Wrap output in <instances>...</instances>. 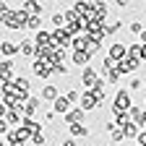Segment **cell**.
Returning <instances> with one entry per match:
<instances>
[{"mask_svg": "<svg viewBox=\"0 0 146 146\" xmlns=\"http://www.w3.org/2000/svg\"><path fill=\"white\" fill-rule=\"evenodd\" d=\"M81 117H84V110H81V107H76V110H68V112H65V120H68L70 125H73V123H78Z\"/></svg>", "mask_w": 146, "mask_h": 146, "instance_id": "cell-10", "label": "cell"}, {"mask_svg": "<svg viewBox=\"0 0 146 146\" xmlns=\"http://www.w3.org/2000/svg\"><path fill=\"white\" fill-rule=\"evenodd\" d=\"M68 110H70V102L65 99V97H58V99H55V112H68Z\"/></svg>", "mask_w": 146, "mask_h": 146, "instance_id": "cell-14", "label": "cell"}, {"mask_svg": "<svg viewBox=\"0 0 146 146\" xmlns=\"http://www.w3.org/2000/svg\"><path fill=\"white\" fill-rule=\"evenodd\" d=\"M81 81H84V86H86V89H94V86H97V81H99V76H97V70H94V68H84Z\"/></svg>", "mask_w": 146, "mask_h": 146, "instance_id": "cell-2", "label": "cell"}, {"mask_svg": "<svg viewBox=\"0 0 146 146\" xmlns=\"http://www.w3.org/2000/svg\"><path fill=\"white\" fill-rule=\"evenodd\" d=\"M31 141L39 146V143H44V136H42V131H36V133H31Z\"/></svg>", "mask_w": 146, "mask_h": 146, "instance_id": "cell-21", "label": "cell"}, {"mask_svg": "<svg viewBox=\"0 0 146 146\" xmlns=\"http://www.w3.org/2000/svg\"><path fill=\"white\" fill-rule=\"evenodd\" d=\"M36 110H39V99L31 97V99H26V104H21V115H24V117H31Z\"/></svg>", "mask_w": 146, "mask_h": 146, "instance_id": "cell-3", "label": "cell"}, {"mask_svg": "<svg viewBox=\"0 0 146 146\" xmlns=\"http://www.w3.org/2000/svg\"><path fill=\"white\" fill-rule=\"evenodd\" d=\"M26 26L29 29H39L42 24H39V16H26Z\"/></svg>", "mask_w": 146, "mask_h": 146, "instance_id": "cell-19", "label": "cell"}, {"mask_svg": "<svg viewBox=\"0 0 146 146\" xmlns=\"http://www.w3.org/2000/svg\"><path fill=\"white\" fill-rule=\"evenodd\" d=\"M70 133H73V136H86L89 128H86L84 123H73V125H70Z\"/></svg>", "mask_w": 146, "mask_h": 146, "instance_id": "cell-17", "label": "cell"}, {"mask_svg": "<svg viewBox=\"0 0 146 146\" xmlns=\"http://www.w3.org/2000/svg\"><path fill=\"white\" fill-rule=\"evenodd\" d=\"M117 29H120V21H112L110 26H104V34H115Z\"/></svg>", "mask_w": 146, "mask_h": 146, "instance_id": "cell-20", "label": "cell"}, {"mask_svg": "<svg viewBox=\"0 0 146 146\" xmlns=\"http://www.w3.org/2000/svg\"><path fill=\"white\" fill-rule=\"evenodd\" d=\"M34 73H36L39 78H50V76H52V68H50L47 63H42V60H36V63H34Z\"/></svg>", "mask_w": 146, "mask_h": 146, "instance_id": "cell-6", "label": "cell"}, {"mask_svg": "<svg viewBox=\"0 0 146 146\" xmlns=\"http://www.w3.org/2000/svg\"><path fill=\"white\" fill-rule=\"evenodd\" d=\"M141 58H146V44H143V47H141Z\"/></svg>", "mask_w": 146, "mask_h": 146, "instance_id": "cell-28", "label": "cell"}, {"mask_svg": "<svg viewBox=\"0 0 146 146\" xmlns=\"http://www.w3.org/2000/svg\"><path fill=\"white\" fill-rule=\"evenodd\" d=\"M99 102H97V97L91 94V91H86V94L81 97V110H94Z\"/></svg>", "mask_w": 146, "mask_h": 146, "instance_id": "cell-7", "label": "cell"}, {"mask_svg": "<svg viewBox=\"0 0 146 146\" xmlns=\"http://www.w3.org/2000/svg\"><path fill=\"white\" fill-rule=\"evenodd\" d=\"M131 89H133V91H136V89H141V81H138V78H133V81H131Z\"/></svg>", "mask_w": 146, "mask_h": 146, "instance_id": "cell-25", "label": "cell"}, {"mask_svg": "<svg viewBox=\"0 0 146 146\" xmlns=\"http://www.w3.org/2000/svg\"><path fill=\"white\" fill-rule=\"evenodd\" d=\"M131 31H133V34H141V31H143V26H141L138 21H133V24H131Z\"/></svg>", "mask_w": 146, "mask_h": 146, "instance_id": "cell-22", "label": "cell"}, {"mask_svg": "<svg viewBox=\"0 0 146 146\" xmlns=\"http://www.w3.org/2000/svg\"><path fill=\"white\" fill-rule=\"evenodd\" d=\"M52 24L58 26V29H65V16H63V13H55V16H52Z\"/></svg>", "mask_w": 146, "mask_h": 146, "instance_id": "cell-18", "label": "cell"}, {"mask_svg": "<svg viewBox=\"0 0 146 146\" xmlns=\"http://www.w3.org/2000/svg\"><path fill=\"white\" fill-rule=\"evenodd\" d=\"M42 99L55 102V99H58V89H55V86H44V89H42Z\"/></svg>", "mask_w": 146, "mask_h": 146, "instance_id": "cell-16", "label": "cell"}, {"mask_svg": "<svg viewBox=\"0 0 146 146\" xmlns=\"http://www.w3.org/2000/svg\"><path fill=\"white\" fill-rule=\"evenodd\" d=\"M5 112H8V107H5V104H3V102H0V117H3V115H5Z\"/></svg>", "mask_w": 146, "mask_h": 146, "instance_id": "cell-26", "label": "cell"}, {"mask_svg": "<svg viewBox=\"0 0 146 146\" xmlns=\"http://www.w3.org/2000/svg\"><path fill=\"white\" fill-rule=\"evenodd\" d=\"M0 146H8V143H5V141H0Z\"/></svg>", "mask_w": 146, "mask_h": 146, "instance_id": "cell-30", "label": "cell"}, {"mask_svg": "<svg viewBox=\"0 0 146 146\" xmlns=\"http://www.w3.org/2000/svg\"><path fill=\"white\" fill-rule=\"evenodd\" d=\"M117 5H128V0H117Z\"/></svg>", "mask_w": 146, "mask_h": 146, "instance_id": "cell-29", "label": "cell"}, {"mask_svg": "<svg viewBox=\"0 0 146 146\" xmlns=\"http://www.w3.org/2000/svg\"><path fill=\"white\" fill-rule=\"evenodd\" d=\"M18 52H24V55H36V44L29 42V39H24L21 44H18Z\"/></svg>", "mask_w": 146, "mask_h": 146, "instance_id": "cell-13", "label": "cell"}, {"mask_svg": "<svg viewBox=\"0 0 146 146\" xmlns=\"http://www.w3.org/2000/svg\"><path fill=\"white\" fill-rule=\"evenodd\" d=\"M65 99H68V102H78V91H68Z\"/></svg>", "mask_w": 146, "mask_h": 146, "instance_id": "cell-23", "label": "cell"}, {"mask_svg": "<svg viewBox=\"0 0 146 146\" xmlns=\"http://www.w3.org/2000/svg\"><path fill=\"white\" fill-rule=\"evenodd\" d=\"M8 128H11V125H8L3 117H0V136H3V133H8Z\"/></svg>", "mask_w": 146, "mask_h": 146, "instance_id": "cell-24", "label": "cell"}, {"mask_svg": "<svg viewBox=\"0 0 146 146\" xmlns=\"http://www.w3.org/2000/svg\"><path fill=\"white\" fill-rule=\"evenodd\" d=\"M125 52H128V47L125 44H112V47H110V58H112V60H117V58H125Z\"/></svg>", "mask_w": 146, "mask_h": 146, "instance_id": "cell-8", "label": "cell"}, {"mask_svg": "<svg viewBox=\"0 0 146 146\" xmlns=\"http://www.w3.org/2000/svg\"><path fill=\"white\" fill-rule=\"evenodd\" d=\"M0 52L11 58V55H16V52H18V44H16V42H0Z\"/></svg>", "mask_w": 146, "mask_h": 146, "instance_id": "cell-12", "label": "cell"}, {"mask_svg": "<svg viewBox=\"0 0 146 146\" xmlns=\"http://www.w3.org/2000/svg\"><path fill=\"white\" fill-rule=\"evenodd\" d=\"M128 110H131V97H128V91H117V97H115V107H112V112H115V115H125Z\"/></svg>", "mask_w": 146, "mask_h": 146, "instance_id": "cell-1", "label": "cell"}, {"mask_svg": "<svg viewBox=\"0 0 146 146\" xmlns=\"http://www.w3.org/2000/svg\"><path fill=\"white\" fill-rule=\"evenodd\" d=\"M89 58H91V55L86 50H76V52H73V63H76V65H86Z\"/></svg>", "mask_w": 146, "mask_h": 146, "instance_id": "cell-9", "label": "cell"}, {"mask_svg": "<svg viewBox=\"0 0 146 146\" xmlns=\"http://www.w3.org/2000/svg\"><path fill=\"white\" fill-rule=\"evenodd\" d=\"M63 146H76V141H73V138H68V141H63Z\"/></svg>", "mask_w": 146, "mask_h": 146, "instance_id": "cell-27", "label": "cell"}, {"mask_svg": "<svg viewBox=\"0 0 146 146\" xmlns=\"http://www.w3.org/2000/svg\"><path fill=\"white\" fill-rule=\"evenodd\" d=\"M18 120H21V112H18V110H8L5 112V123L8 125H18Z\"/></svg>", "mask_w": 146, "mask_h": 146, "instance_id": "cell-15", "label": "cell"}, {"mask_svg": "<svg viewBox=\"0 0 146 146\" xmlns=\"http://www.w3.org/2000/svg\"><path fill=\"white\" fill-rule=\"evenodd\" d=\"M143 42H146V31H143Z\"/></svg>", "mask_w": 146, "mask_h": 146, "instance_id": "cell-31", "label": "cell"}, {"mask_svg": "<svg viewBox=\"0 0 146 146\" xmlns=\"http://www.w3.org/2000/svg\"><path fill=\"white\" fill-rule=\"evenodd\" d=\"M21 11L26 16H39L42 13V3H36V0H26V3L21 5Z\"/></svg>", "mask_w": 146, "mask_h": 146, "instance_id": "cell-4", "label": "cell"}, {"mask_svg": "<svg viewBox=\"0 0 146 146\" xmlns=\"http://www.w3.org/2000/svg\"><path fill=\"white\" fill-rule=\"evenodd\" d=\"M21 128H24L26 133H36V131H39V123L31 120V117H24V120H21Z\"/></svg>", "mask_w": 146, "mask_h": 146, "instance_id": "cell-11", "label": "cell"}, {"mask_svg": "<svg viewBox=\"0 0 146 146\" xmlns=\"http://www.w3.org/2000/svg\"><path fill=\"white\" fill-rule=\"evenodd\" d=\"M0 78H3L5 84H11V78H13V63L11 60H3V63H0Z\"/></svg>", "mask_w": 146, "mask_h": 146, "instance_id": "cell-5", "label": "cell"}]
</instances>
